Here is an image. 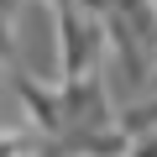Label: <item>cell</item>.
Returning <instances> with one entry per match:
<instances>
[{
    "label": "cell",
    "instance_id": "6da1fadb",
    "mask_svg": "<svg viewBox=\"0 0 157 157\" xmlns=\"http://www.w3.org/2000/svg\"><path fill=\"white\" fill-rule=\"evenodd\" d=\"M16 58V32H11V16H0V68Z\"/></svg>",
    "mask_w": 157,
    "mask_h": 157
},
{
    "label": "cell",
    "instance_id": "7a4b0ae2",
    "mask_svg": "<svg viewBox=\"0 0 157 157\" xmlns=\"http://www.w3.org/2000/svg\"><path fill=\"white\" fill-rule=\"evenodd\" d=\"M126 157H157V131H147V136H131V152Z\"/></svg>",
    "mask_w": 157,
    "mask_h": 157
},
{
    "label": "cell",
    "instance_id": "3957f363",
    "mask_svg": "<svg viewBox=\"0 0 157 157\" xmlns=\"http://www.w3.org/2000/svg\"><path fill=\"white\" fill-rule=\"evenodd\" d=\"M21 11V0H0V16H16Z\"/></svg>",
    "mask_w": 157,
    "mask_h": 157
},
{
    "label": "cell",
    "instance_id": "277c9868",
    "mask_svg": "<svg viewBox=\"0 0 157 157\" xmlns=\"http://www.w3.org/2000/svg\"><path fill=\"white\" fill-rule=\"evenodd\" d=\"M152 6H157V0H152Z\"/></svg>",
    "mask_w": 157,
    "mask_h": 157
}]
</instances>
